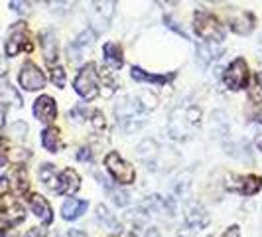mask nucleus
Wrapping results in <instances>:
<instances>
[{
	"label": "nucleus",
	"mask_w": 262,
	"mask_h": 237,
	"mask_svg": "<svg viewBox=\"0 0 262 237\" xmlns=\"http://www.w3.org/2000/svg\"><path fill=\"white\" fill-rule=\"evenodd\" d=\"M148 111L142 105V99L140 97H122L120 103L115 107V113L118 118V127L126 134L138 131L142 125H144V113Z\"/></svg>",
	"instance_id": "obj_2"
},
{
	"label": "nucleus",
	"mask_w": 262,
	"mask_h": 237,
	"mask_svg": "<svg viewBox=\"0 0 262 237\" xmlns=\"http://www.w3.org/2000/svg\"><path fill=\"white\" fill-rule=\"evenodd\" d=\"M105 166L108 174L113 176V180L117 182L118 186H128L132 184L134 180H136V170H134V166H132L130 162H126L124 158L120 156L118 152H108L105 156Z\"/></svg>",
	"instance_id": "obj_4"
},
{
	"label": "nucleus",
	"mask_w": 262,
	"mask_h": 237,
	"mask_svg": "<svg viewBox=\"0 0 262 237\" xmlns=\"http://www.w3.org/2000/svg\"><path fill=\"white\" fill-rule=\"evenodd\" d=\"M97 220H99V224L103 225V227H106V229H111V231H115V233L120 231V224H118V220L115 218V213H111L103 204L97 206Z\"/></svg>",
	"instance_id": "obj_26"
},
{
	"label": "nucleus",
	"mask_w": 262,
	"mask_h": 237,
	"mask_svg": "<svg viewBox=\"0 0 262 237\" xmlns=\"http://www.w3.org/2000/svg\"><path fill=\"white\" fill-rule=\"evenodd\" d=\"M73 87H75L77 95H81L87 101H91V99H95L99 95V73H97L95 64L89 62V64H85V66L81 67V71L75 77Z\"/></svg>",
	"instance_id": "obj_5"
},
{
	"label": "nucleus",
	"mask_w": 262,
	"mask_h": 237,
	"mask_svg": "<svg viewBox=\"0 0 262 237\" xmlns=\"http://www.w3.org/2000/svg\"><path fill=\"white\" fill-rule=\"evenodd\" d=\"M106 194L111 196L113 204H115L117 208H124V206H128V202H130L128 194H126V192H122L120 188H113V186H106Z\"/></svg>",
	"instance_id": "obj_28"
},
{
	"label": "nucleus",
	"mask_w": 262,
	"mask_h": 237,
	"mask_svg": "<svg viewBox=\"0 0 262 237\" xmlns=\"http://www.w3.org/2000/svg\"><path fill=\"white\" fill-rule=\"evenodd\" d=\"M211 132L217 139H225L229 134V118L223 111H213L211 113Z\"/></svg>",
	"instance_id": "obj_22"
},
{
	"label": "nucleus",
	"mask_w": 262,
	"mask_h": 237,
	"mask_svg": "<svg viewBox=\"0 0 262 237\" xmlns=\"http://www.w3.org/2000/svg\"><path fill=\"white\" fill-rule=\"evenodd\" d=\"M18 81H20L22 89H26V91H38V89L46 87V75L34 62H26L22 66Z\"/></svg>",
	"instance_id": "obj_8"
},
{
	"label": "nucleus",
	"mask_w": 262,
	"mask_h": 237,
	"mask_svg": "<svg viewBox=\"0 0 262 237\" xmlns=\"http://www.w3.org/2000/svg\"><path fill=\"white\" fill-rule=\"evenodd\" d=\"M67 237H87V235H85L83 231H79V229H71V231H69V235H67Z\"/></svg>",
	"instance_id": "obj_45"
},
{
	"label": "nucleus",
	"mask_w": 262,
	"mask_h": 237,
	"mask_svg": "<svg viewBox=\"0 0 262 237\" xmlns=\"http://www.w3.org/2000/svg\"><path fill=\"white\" fill-rule=\"evenodd\" d=\"M213 2H215V0H213Z\"/></svg>",
	"instance_id": "obj_47"
},
{
	"label": "nucleus",
	"mask_w": 262,
	"mask_h": 237,
	"mask_svg": "<svg viewBox=\"0 0 262 237\" xmlns=\"http://www.w3.org/2000/svg\"><path fill=\"white\" fill-rule=\"evenodd\" d=\"M4 123H6V105H0V131H2Z\"/></svg>",
	"instance_id": "obj_42"
},
{
	"label": "nucleus",
	"mask_w": 262,
	"mask_h": 237,
	"mask_svg": "<svg viewBox=\"0 0 262 237\" xmlns=\"http://www.w3.org/2000/svg\"><path fill=\"white\" fill-rule=\"evenodd\" d=\"M193 30L199 38H203L205 42H213L219 44L225 40V28L223 24L213 16L211 12H203L197 10L193 14Z\"/></svg>",
	"instance_id": "obj_3"
},
{
	"label": "nucleus",
	"mask_w": 262,
	"mask_h": 237,
	"mask_svg": "<svg viewBox=\"0 0 262 237\" xmlns=\"http://www.w3.org/2000/svg\"><path fill=\"white\" fill-rule=\"evenodd\" d=\"M144 237H162V235H160V229H158V227H148V231H146Z\"/></svg>",
	"instance_id": "obj_43"
},
{
	"label": "nucleus",
	"mask_w": 262,
	"mask_h": 237,
	"mask_svg": "<svg viewBox=\"0 0 262 237\" xmlns=\"http://www.w3.org/2000/svg\"><path fill=\"white\" fill-rule=\"evenodd\" d=\"M10 160V150H8V143L4 139H0V166H6Z\"/></svg>",
	"instance_id": "obj_35"
},
{
	"label": "nucleus",
	"mask_w": 262,
	"mask_h": 237,
	"mask_svg": "<svg viewBox=\"0 0 262 237\" xmlns=\"http://www.w3.org/2000/svg\"><path fill=\"white\" fill-rule=\"evenodd\" d=\"M160 152H162V146L158 145L156 141H152V139H146L142 141L138 148H136V156L140 158L142 162L148 164V168H156V162L158 158H160Z\"/></svg>",
	"instance_id": "obj_15"
},
{
	"label": "nucleus",
	"mask_w": 262,
	"mask_h": 237,
	"mask_svg": "<svg viewBox=\"0 0 262 237\" xmlns=\"http://www.w3.org/2000/svg\"><path fill=\"white\" fill-rule=\"evenodd\" d=\"M93 4H95V10L99 12V16H101L103 20H106V22L115 16L117 0H93Z\"/></svg>",
	"instance_id": "obj_27"
},
{
	"label": "nucleus",
	"mask_w": 262,
	"mask_h": 237,
	"mask_svg": "<svg viewBox=\"0 0 262 237\" xmlns=\"http://www.w3.org/2000/svg\"><path fill=\"white\" fill-rule=\"evenodd\" d=\"M39 46H41V53L46 57L48 64H53L59 55V44H57V36L53 30H43L39 34Z\"/></svg>",
	"instance_id": "obj_16"
},
{
	"label": "nucleus",
	"mask_w": 262,
	"mask_h": 237,
	"mask_svg": "<svg viewBox=\"0 0 262 237\" xmlns=\"http://www.w3.org/2000/svg\"><path fill=\"white\" fill-rule=\"evenodd\" d=\"M26 237H46V229H41V227H32L26 233Z\"/></svg>",
	"instance_id": "obj_39"
},
{
	"label": "nucleus",
	"mask_w": 262,
	"mask_h": 237,
	"mask_svg": "<svg viewBox=\"0 0 262 237\" xmlns=\"http://www.w3.org/2000/svg\"><path fill=\"white\" fill-rule=\"evenodd\" d=\"M28 202H30V208H32V211L38 215L43 224H46V225L52 224V220H53L52 206L48 204V200H46V198H41L39 194H32V196L28 198Z\"/></svg>",
	"instance_id": "obj_18"
},
{
	"label": "nucleus",
	"mask_w": 262,
	"mask_h": 237,
	"mask_svg": "<svg viewBox=\"0 0 262 237\" xmlns=\"http://www.w3.org/2000/svg\"><path fill=\"white\" fill-rule=\"evenodd\" d=\"M41 145L48 152H59L61 150V136H59V129L57 127H48L41 132Z\"/></svg>",
	"instance_id": "obj_21"
},
{
	"label": "nucleus",
	"mask_w": 262,
	"mask_h": 237,
	"mask_svg": "<svg viewBox=\"0 0 262 237\" xmlns=\"http://www.w3.org/2000/svg\"><path fill=\"white\" fill-rule=\"evenodd\" d=\"M221 53H223V50H221L219 46H215L213 42H207V44H203V46L197 50V57H199V62H201L203 66H207L213 60L221 57Z\"/></svg>",
	"instance_id": "obj_25"
},
{
	"label": "nucleus",
	"mask_w": 262,
	"mask_h": 237,
	"mask_svg": "<svg viewBox=\"0 0 262 237\" xmlns=\"http://www.w3.org/2000/svg\"><path fill=\"white\" fill-rule=\"evenodd\" d=\"M227 188L235 190V192L243 194V196H254L262 188V178L260 176H254V174H249V176H231L229 182H227Z\"/></svg>",
	"instance_id": "obj_10"
},
{
	"label": "nucleus",
	"mask_w": 262,
	"mask_h": 237,
	"mask_svg": "<svg viewBox=\"0 0 262 237\" xmlns=\"http://www.w3.org/2000/svg\"><path fill=\"white\" fill-rule=\"evenodd\" d=\"M254 145H256V148H258V150L262 152V132H258V134H256V139H254Z\"/></svg>",
	"instance_id": "obj_44"
},
{
	"label": "nucleus",
	"mask_w": 262,
	"mask_h": 237,
	"mask_svg": "<svg viewBox=\"0 0 262 237\" xmlns=\"http://www.w3.org/2000/svg\"><path fill=\"white\" fill-rule=\"evenodd\" d=\"M24 218H26V215H24L22 206H12V210L8 211V215H6V222L10 225H16V224H20Z\"/></svg>",
	"instance_id": "obj_29"
},
{
	"label": "nucleus",
	"mask_w": 262,
	"mask_h": 237,
	"mask_svg": "<svg viewBox=\"0 0 262 237\" xmlns=\"http://www.w3.org/2000/svg\"><path fill=\"white\" fill-rule=\"evenodd\" d=\"M75 0H53V10L59 14H67L73 8Z\"/></svg>",
	"instance_id": "obj_32"
},
{
	"label": "nucleus",
	"mask_w": 262,
	"mask_h": 237,
	"mask_svg": "<svg viewBox=\"0 0 262 237\" xmlns=\"http://www.w3.org/2000/svg\"><path fill=\"white\" fill-rule=\"evenodd\" d=\"M225 85L233 91L245 89L249 85V66L245 57H236L235 62H231V66L225 69L223 73Z\"/></svg>",
	"instance_id": "obj_6"
},
{
	"label": "nucleus",
	"mask_w": 262,
	"mask_h": 237,
	"mask_svg": "<svg viewBox=\"0 0 262 237\" xmlns=\"http://www.w3.org/2000/svg\"><path fill=\"white\" fill-rule=\"evenodd\" d=\"M10 132H12L14 139H26V132H28V125L26 123H14L12 127H10Z\"/></svg>",
	"instance_id": "obj_33"
},
{
	"label": "nucleus",
	"mask_w": 262,
	"mask_h": 237,
	"mask_svg": "<svg viewBox=\"0 0 262 237\" xmlns=\"http://www.w3.org/2000/svg\"><path fill=\"white\" fill-rule=\"evenodd\" d=\"M14 12L18 14H28L30 12V0H10Z\"/></svg>",
	"instance_id": "obj_34"
},
{
	"label": "nucleus",
	"mask_w": 262,
	"mask_h": 237,
	"mask_svg": "<svg viewBox=\"0 0 262 237\" xmlns=\"http://www.w3.org/2000/svg\"><path fill=\"white\" fill-rule=\"evenodd\" d=\"M227 20H229V28L238 36H249L254 28V16L241 8H231L227 12Z\"/></svg>",
	"instance_id": "obj_9"
},
{
	"label": "nucleus",
	"mask_w": 262,
	"mask_h": 237,
	"mask_svg": "<svg viewBox=\"0 0 262 237\" xmlns=\"http://www.w3.org/2000/svg\"><path fill=\"white\" fill-rule=\"evenodd\" d=\"M4 50H6V55H18V53L22 52V50H32V44L28 42V28L24 22H16L10 30H8V40H6V46H4Z\"/></svg>",
	"instance_id": "obj_7"
},
{
	"label": "nucleus",
	"mask_w": 262,
	"mask_h": 237,
	"mask_svg": "<svg viewBox=\"0 0 262 237\" xmlns=\"http://www.w3.org/2000/svg\"><path fill=\"white\" fill-rule=\"evenodd\" d=\"M52 83L55 87H63L66 85V71H63V67H53L52 69Z\"/></svg>",
	"instance_id": "obj_30"
},
{
	"label": "nucleus",
	"mask_w": 262,
	"mask_h": 237,
	"mask_svg": "<svg viewBox=\"0 0 262 237\" xmlns=\"http://www.w3.org/2000/svg\"><path fill=\"white\" fill-rule=\"evenodd\" d=\"M130 75L134 81H140V83H156V85H164L171 79V75H156V73H148L140 67H132Z\"/></svg>",
	"instance_id": "obj_24"
},
{
	"label": "nucleus",
	"mask_w": 262,
	"mask_h": 237,
	"mask_svg": "<svg viewBox=\"0 0 262 237\" xmlns=\"http://www.w3.org/2000/svg\"><path fill=\"white\" fill-rule=\"evenodd\" d=\"M39 178H41V182L46 184V188H50L52 192H57V190H59V174H57L53 164H41V168H39Z\"/></svg>",
	"instance_id": "obj_23"
},
{
	"label": "nucleus",
	"mask_w": 262,
	"mask_h": 237,
	"mask_svg": "<svg viewBox=\"0 0 262 237\" xmlns=\"http://www.w3.org/2000/svg\"><path fill=\"white\" fill-rule=\"evenodd\" d=\"M223 237H241V229H238V225H231V227L223 233Z\"/></svg>",
	"instance_id": "obj_40"
},
{
	"label": "nucleus",
	"mask_w": 262,
	"mask_h": 237,
	"mask_svg": "<svg viewBox=\"0 0 262 237\" xmlns=\"http://www.w3.org/2000/svg\"><path fill=\"white\" fill-rule=\"evenodd\" d=\"M103 57H105V64L111 69H120L124 60H122V48L118 42H106L105 48H103Z\"/></svg>",
	"instance_id": "obj_19"
},
{
	"label": "nucleus",
	"mask_w": 262,
	"mask_h": 237,
	"mask_svg": "<svg viewBox=\"0 0 262 237\" xmlns=\"http://www.w3.org/2000/svg\"><path fill=\"white\" fill-rule=\"evenodd\" d=\"M95 40H97V36H95V32L89 30V28L79 34L77 40L69 46V60H71V64H77L79 60H81V53L85 52L87 48H91L93 44H95Z\"/></svg>",
	"instance_id": "obj_13"
},
{
	"label": "nucleus",
	"mask_w": 262,
	"mask_h": 237,
	"mask_svg": "<svg viewBox=\"0 0 262 237\" xmlns=\"http://www.w3.org/2000/svg\"><path fill=\"white\" fill-rule=\"evenodd\" d=\"M8 73V64H6V60L0 55V77H4Z\"/></svg>",
	"instance_id": "obj_41"
},
{
	"label": "nucleus",
	"mask_w": 262,
	"mask_h": 237,
	"mask_svg": "<svg viewBox=\"0 0 262 237\" xmlns=\"http://www.w3.org/2000/svg\"><path fill=\"white\" fill-rule=\"evenodd\" d=\"M4 210V202H2V198H0V211Z\"/></svg>",
	"instance_id": "obj_46"
},
{
	"label": "nucleus",
	"mask_w": 262,
	"mask_h": 237,
	"mask_svg": "<svg viewBox=\"0 0 262 237\" xmlns=\"http://www.w3.org/2000/svg\"><path fill=\"white\" fill-rule=\"evenodd\" d=\"M81 188V178L73 168H66L59 174V190L57 194H66V196H73Z\"/></svg>",
	"instance_id": "obj_17"
},
{
	"label": "nucleus",
	"mask_w": 262,
	"mask_h": 237,
	"mask_svg": "<svg viewBox=\"0 0 262 237\" xmlns=\"http://www.w3.org/2000/svg\"><path fill=\"white\" fill-rule=\"evenodd\" d=\"M91 125L95 131H103L106 127V121H105V115L101 113V111H93L91 115Z\"/></svg>",
	"instance_id": "obj_31"
},
{
	"label": "nucleus",
	"mask_w": 262,
	"mask_h": 237,
	"mask_svg": "<svg viewBox=\"0 0 262 237\" xmlns=\"http://www.w3.org/2000/svg\"><path fill=\"white\" fill-rule=\"evenodd\" d=\"M69 118H71V121L75 118L77 123H81L83 118H87V111H85V107H81V105H79V107H73V109L69 111Z\"/></svg>",
	"instance_id": "obj_36"
},
{
	"label": "nucleus",
	"mask_w": 262,
	"mask_h": 237,
	"mask_svg": "<svg viewBox=\"0 0 262 237\" xmlns=\"http://www.w3.org/2000/svg\"><path fill=\"white\" fill-rule=\"evenodd\" d=\"M201 123V109L195 105L176 107L170 113L168 131L173 141H184L195 131Z\"/></svg>",
	"instance_id": "obj_1"
},
{
	"label": "nucleus",
	"mask_w": 262,
	"mask_h": 237,
	"mask_svg": "<svg viewBox=\"0 0 262 237\" xmlns=\"http://www.w3.org/2000/svg\"><path fill=\"white\" fill-rule=\"evenodd\" d=\"M34 115L41 123H52V121H55V117H57V105H55L53 97H50V95L38 97L36 103H34Z\"/></svg>",
	"instance_id": "obj_12"
},
{
	"label": "nucleus",
	"mask_w": 262,
	"mask_h": 237,
	"mask_svg": "<svg viewBox=\"0 0 262 237\" xmlns=\"http://www.w3.org/2000/svg\"><path fill=\"white\" fill-rule=\"evenodd\" d=\"M250 118L256 123H262V103H254V109L250 111Z\"/></svg>",
	"instance_id": "obj_37"
},
{
	"label": "nucleus",
	"mask_w": 262,
	"mask_h": 237,
	"mask_svg": "<svg viewBox=\"0 0 262 237\" xmlns=\"http://www.w3.org/2000/svg\"><path fill=\"white\" fill-rule=\"evenodd\" d=\"M185 224L189 225L191 229H203L209 225V213L205 211L203 206L199 204H187L185 208Z\"/></svg>",
	"instance_id": "obj_14"
},
{
	"label": "nucleus",
	"mask_w": 262,
	"mask_h": 237,
	"mask_svg": "<svg viewBox=\"0 0 262 237\" xmlns=\"http://www.w3.org/2000/svg\"><path fill=\"white\" fill-rule=\"evenodd\" d=\"M0 186L4 190H12L14 194H24L28 190V174L24 166H16L8 176L0 178Z\"/></svg>",
	"instance_id": "obj_11"
},
{
	"label": "nucleus",
	"mask_w": 262,
	"mask_h": 237,
	"mask_svg": "<svg viewBox=\"0 0 262 237\" xmlns=\"http://www.w3.org/2000/svg\"><path fill=\"white\" fill-rule=\"evenodd\" d=\"M87 208H89V204H87L85 200L71 198V200H67L66 204H63V208H61V215H63V220H67V222H73V220L81 218V215L87 211Z\"/></svg>",
	"instance_id": "obj_20"
},
{
	"label": "nucleus",
	"mask_w": 262,
	"mask_h": 237,
	"mask_svg": "<svg viewBox=\"0 0 262 237\" xmlns=\"http://www.w3.org/2000/svg\"><path fill=\"white\" fill-rule=\"evenodd\" d=\"M91 158H93V152L89 148H81L77 152V160H81V162H87V160H91Z\"/></svg>",
	"instance_id": "obj_38"
}]
</instances>
